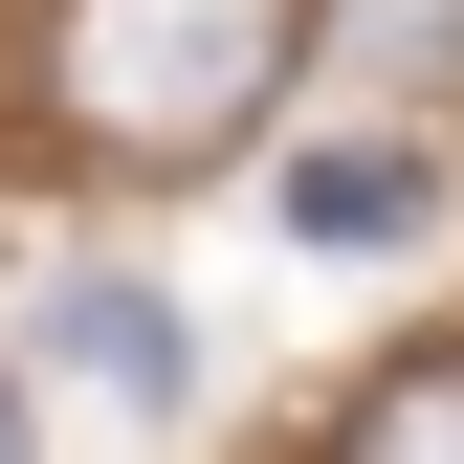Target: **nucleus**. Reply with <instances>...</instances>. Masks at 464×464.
Segmentation results:
<instances>
[{
	"label": "nucleus",
	"mask_w": 464,
	"mask_h": 464,
	"mask_svg": "<svg viewBox=\"0 0 464 464\" xmlns=\"http://www.w3.org/2000/svg\"><path fill=\"white\" fill-rule=\"evenodd\" d=\"M0 464H23V376H0Z\"/></svg>",
	"instance_id": "nucleus-5"
},
{
	"label": "nucleus",
	"mask_w": 464,
	"mask_h": 464,
	"mask_svg": "<svg viewBox=\"0 0 464 464\" xmlns=\"http://www.w3.org/2000/svg\"><path fill=\"white\" fill-rule=\"evenodd\" d=\"M287 221H310V244H398V221H420V155H398V133H354V155H287Z\"/></svg>",
	"instance_id": "nucleus-4"
},
{
	"label": "nucleus",
	"mask_w": 464,
	"mask_h": 464,
	"mask_svg": "<svg viewBox=\"0 0 464 464\" xmlns=\"http://www.w3.org/2000/svg\"><path fill=\"white\" fill-rule=\"evenodd\" d=\"M44 354H67V376H111V398H178V376H199L155 287H67V310H44Z\"/></svg>",
	"instance_id": "nucleus-2"
},
{
	"label": "nucleus",
	"mask_w": 464,
	"mask_h": 464,
	"mask_svg": "<svg viewBox=\"0 0 464 464\" xmlns=\"http://www.w3.org/2000/svg\"><path fill=\"white\" fill-rule=\"evenodd\" d=\"M287 67H310V0H67L44 23V89L111 178H221L287 111Z\"/></svg>",
	"instance_id": "nucleus-1"
},
{
	"label": "nucleus",
	"mask_w": 464,
	"mask_h": 464,
	"mask_svg": "<svg viewBox=\"0 0 464 464\" xmlns=\"http://www.w3.org/2000/svg\"><path fill=\"white\" fill-rule=\"evenodd\" d=\"M332 464H464V332H442V354H398L354 420H332Z\"/></svg>",
	"instance_id": "nucleus-3"
}]
</instances>
